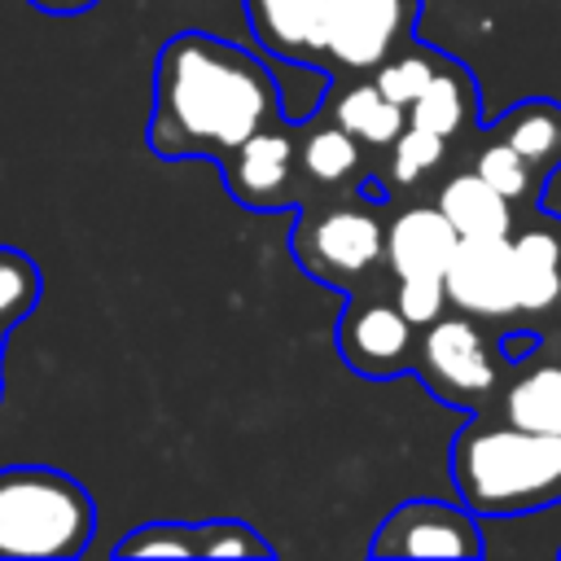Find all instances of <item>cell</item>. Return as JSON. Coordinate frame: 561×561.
<instances>
[{"instance_id": "28", "label": "cell", "mask_w": 561, "mask_h": 561, "mask_svg": "<svg viewBox=\"0 0 561 561\" xmlns=\"http://www.w3.org/2000/svg\"><path fill=\"white\" fill-rule=\"evenodd\" d=\"M495 351H500L504 364H522V359H530L535 351H543V337H539L535 329H513V333H504V337L495 342Z\"/></svg>"}, {"instance_id": "1", "label": "cell", "mask_w": 561, "mask_h": 561, "mask_svg": "<svg viewBox=\"0 0 561 561\" xmlns=\"http://www.w3.org/2000/svg\"><path fill=\"white\" fill-rule=\"evenodd\" d=\"M272 118H280L272 61L206 31H180L162 44L149 114V149L158 158L224 162Z\"/></svg>"}, {"instance_id": "26", "label": "cell", "mask_w": 561, "mask_h": 561, "mask_svg": "<svg viewBox=\"0 0 561 561\" xmlns=\"http://www.w3.org/2000/svg\"><path fill=\"white\" fill-rule=\"evenodd\" d=\"M197 526V557H272L276 548L245 522L237 517H215V522H193Z\"/></svg>"}, {"instance_id": "2", "label": "cell", "mask_w": 561, "mask_h": 561, "mask_svg": "<svg viewBox=\"0 0 561 561\" xmlns=\"http://www.w3.org/2000/svg\"><path fill=\"white\" fill-rule=\"evenodd\" d=\"M451 482L478 517H517L561 504V434L513 421H469L451 438Z\"/></svg>"}, {"instance_id": "16", "label": "cell", "mask_w": 561, "mask_h": 561, "mask_svg": "<svg viewBox=\"0 0 561 561\" xmlns=\"http://www.w3.org/2000/svg\"><path fill=\"white\" fill-rule=\"evenodd\" d=\"M495 136H504L535 167L539 180H548L561 167V105L548 96H530V101L513 105L500 118Z\"/></svg>"}, {"instance_id": "23", "label": "cell", "mask_w": 561, "mask_h": 561, "mask_svg": "<svg viewBox=\"0 0 561 561\" xmlns=\"http://www.w3.org/2000/svg\"><path fill=\"white\" fill-rule=\"evenodd\" d=\"M443 66V57L438 53H425V48H403V53H390L381 66H377V88L394 101V105H412L421 92H425V83L434 79V70Z\"/></svg>"}, {"instance_id": "25", "label": "cell", "mask_w": 561, "mask_h": 561, "mask_svg": "<svg viewBox=\"0 0 561 561\" xmlns=\"http://www.w3.org/2000/svg\"><path fill=\"white\" fill-rule=\"evenodd\" d=\"M114 557H197L193 522H145L114 543Z\"/></svg>"}, {"instance_id": "18", "label": "cell", "mask_w": 561, "mask_h": 561, "mask_svg": "<svg viewBox=\"0 0 561 561\" xmlns=\"http://www.w3.org/2000/svg\"><path fill=\"white\" fill-rule=\"evenodd\" d=\"M333 123H342L359 145H373V149H390V140L408 127L403 123V105H394L377 79H355L346 83L337 96H333Z\"/></svg>"}, {"instance_id": "8", "label": "cell", "mask_w": 561, "mask_h": 561, "mask_svg": "<svg viewBox=\"0 0 561 561\" xmlns=\"http://www.w3.org/2000/svg\"><path fill=\"white\" fill-rule=\"evenodd\" d=\"M447 302L465 316L504 320L517 316V276H513V241L508 237H473L456 245L451 267L443 276Z\"/></svg>"}, {"instance_id": "29", "label": "cell", "mask_w": 561, "mask_h": 561, "mask_svg": "<svg viewBox=\"0 0 561 561\" xmlns=\"http://www.w3.org/2000/svg\"><path fill=\"white\" fill-rule=\"evenodd\" d=\"M31 4L44 9V13L66 18V13H83V9H92V4H101V0H31Z\"/></svg>"}, {"instance_id": "6", "label": "cell", "mask_w": 561, "mask_h": 561, "mask_svg": "<svg viewBox=\"0 0 561 561\" xmlns=\"http://www.w3.org/2000/svg\"><path fill=\"white\" fill-rule=\"evenodd\" d=\"M368 552L373 557H482L478 513L465 500L460 504L430 500V495L403 500L381 517Z\"/></svg>"}, {"instance_id": "20", "label": "cell", "mask_w": 561, "mask_h": 561, "mask_svg": "<svg viewBox=\"0 0 561 561\" xmlns=\"http://www.w3.org/2000/svg\"><path fill=\"white\" fill-rule=\"evenodd\" d=\"M272 75H276V88H280V118L285 123H307L329 96V75L316 61L272 57Z\"/></svg>"}, {"instance_id": "3", "label": "cell", "mask_w": 561, "mask_h": 561, "mask_svg": "<svg viewBox=\"0 0 561 561\" xmlns=\"http://www.w3.org/2000/svg\"><path fill=\"white\" fill-rule=\"evenodd\" d=\"M96 504L61 469H0V557H79L92 543Z\"/></svg>"}, {"instance_id": "21", "label": "cell", "mask_w": 561, "mask_h": 561, "mask_svg": "<svg viewBox=\"0 0 561 561\" xmlns=\"http://www.w3.org/2000/svg\"><path fill=\"white\" fill-rule=\"evenodd\" d=\"M39 289H44V280H39L35 259L13 245H0V329L22 324L35 311Z\"/></svg>"}, {"instance_id": "19", "label": "cell", "mask_w": 561, "mask_h": 561, "mask_svg": "<svg viewBox=\"0 0 561 561\" xmlns=\"http://www.w3.org/2000/svg\"><path fill=\"white\" fill-rule=\"evenodd\" d=\"M298 162H302V171H307L316 184H342V180L359 167V140H355L342 123L316 127V131L302 140Z\"/></svg>"}, {"instance_id": "31", "label": "cell", "mask_w": 561, "mask_h": 561, "mask_svg": "<svg viewBox=\"0 0 561 561\" xmlns=\"http://www.w3.org/2000/svg\"><path fill=\"white\" fill-rule=\"evenodd\" d=\"M4 333H9V329H0V346H4Z\"/></svg>"}, {"instance_id": "5", "label": "cell", "mask_w": 561, "mask_h": 561, "mask_svg": "<svg viewBox=\"0 0 561 561\" xmlns=\"http://www.w3.org/2000/svg\"><path fill=\"white\" fill-rule=\"evenodd\" d=\"M500 351H491L486 333L460 311V316H438L434 324L421 329L416 346V373L425 377L430 394L456 408H482L495 394L500 381Z\"/></svg>"}, {"instance_id": "24", "label": "cell", "mask_w": 561, "mask_h": 561, "mask_svg": "<svg viewBox=\"0 0 561 561\" xmlns=\"http://www.w3.org/2000/svg\"><path fill=\"white\" fill-rule=\"evenodd\" d=\"M443 153H447V140L443 136H434V131H425V127H416V123H408L394 140H390V184H416L425 171H434L438 162H443Z\"/></svg>"}, {"instance_id": "13", "label": "cell", "mask_w": 561, "mask_h": 561, "mask_svg": "<svg viewBox=\"0 0 561 561\" xmlns=\"http://www.w3.org/2000/svg\"><path fill=\"white\" fill-rule=\"evenodd\" d=\"M513 241V276H517V307L522 311H552L561 302V224L535 219Z\"/></svg>"}, {"instance_id": "17", "label": "cell", "mask_w": 561, "mask_h": 561, "mask_svg": "<svg viewBox=\"0 0 561 561\" xmlns=\"http://www.w3.org/2000/svg\"><path fill=\"white\" fill-rule=\"evenodd\" d=\"M478 105V88L473 79L465 75V66H456L451 57H443V66L434 70V79L425 83V92L408 105V123L451 140L465 123H469V110Z\"/></svg>"}, {"instance_id": "10", "label": "cell", "mask_w": 561, "mask_h": 561, "mask_svg": "<svg viewBox=\"0 0 561 561\" xmlns=\"http://www.w3.org/2000/svg\"><path fill=\"white\" fill-rule=\"evenodd\" d=\"M219 167L228 193L245 210H285L294 202V140L276 127L241 140Z\"/></svg>"}, {"instance_id": "22", "label": "cell", "mask_w": 561, "mask_h": 561, "mask_svg": "<svg viewBox=\"0 0 561 561\" xmlns=\"http://www.w3.org/2000/svg\"><path fill=\"white\" fill-rule=\"evenodd\" d=\"M473 171H478L486 184H495L513 206H517V202H530V197H535V184H543V180L535 175V167H530L504 136H495L491 145L478 149Z\"/></svg>"}, {"instance_id": "14", "label": "cell", "mask_w": 561, "mask_h": 561, "mask_svg": "<svg viewBox=\"0 0 561 561\" xmlns=\"http://www.w3.org/2000/svg\"><path fill=\"white\" fill-rule=\"evenodd\" d=\"M500 416L526 430L561 434V355H539L522 359L517 377L500 394Z\"/></svg>"}, {"instance_id": "4", "label": "cell", "mask_w": 561, "mask_h": 561, "mask_svg": "<svg viewBox=\"0 0 561 561\" xmlns=\"http://www.w3.org/2000/svg\"><path fill=\"white\" fill-rule=\"evenodd\" d=\"M289 250L320 285L351 289L359 276H368L386 259V228L377 219V206H320L302 210Z\"/></svg>"}, {"instance_id": "7", "label": "cell", "mask_w": 561, "mask_h": 561, "mask_svg": "<svg viewBox=\"0 0 561 561\" xmlns=\"http://www.w3.org/2000/svg\"><path fill=\"white\" fill-rule=\"evenodd\" d=\"M416 0H329V61L377 70L412 31Z\"/></svg>"}, {"instance_id": "27", "label": "cell", "mask_w": 561, "mask_h": 561, "mask_svg": "<svg viewBox=\"0 0 561 561\" xmlns=\"http://www.w3.org/2000/svg\"><path fill=\"white\" fill-rule=\"evenodd\" d=\"M394 302H399V311H403L416 329L434 324V320L451 307V302H447V285H443V280H434V276H408V280H399Z\"/></svg>"}, {"instance_id": "12", "label": "cell", "mask_w": 561, "mask_h": 561, "mask_svg": "<svg viewBox=\"0 0 561 561\" xmlns=\"http://www.w3.org/2000/svg\"><path fill=\"white\" fill-rule=\"evenodd\" d=\"M267 57L329 61V0H245Z\"/></svg>"}, {"instance_id": "11", "label": "cell", "mask_w": 561, "mask_h": 561, "mask_svg": "<svg viewBox=\"0 0 561 561\" xmlns=\"http://www.w3.org/2000/svg\"><path fill=\"white\" fill-rule=\"evenodd\" d=\"M456 245H460V232L438 206H408L386 224V263L394 280H408V276L443 280Z\"/></svg>"}, {"instance_id": "30", "label": "cell", "mask_w": 561, "mask_h": 561, "mask_svg": "<svg viewBox=\"0 0 561 561\" xmlns=\"http://www.w3.org/2000/svg\"><path fill=\"white\" fill-rule=\"evenodd\" d=\"M359 197H364V202H373V206H381L390 193H386V188H381V184L368 175V180H359Z\"/></svg>"}, {"instance_id": "9", "label": "cell", "mask_w": 561, "mask_h": 561, "mask_svg": "<svg viewBox=\"0 0 561 561\" xmlns=\"http://www.w3.org/2000/svg\"><path fill=\"white\" fill-rule=\"evenodd\" d=\"M412 333L416 324L399 311L394 298H351L337 324V351L364 377H394L412 359Z\"/></svg>"}, {"instance_id": "15", "label": "cell", "mask_w": 561, "mask_h": 561, "mask_svg": "<svg viewBox=\"0 0 561 561\" xmlns=\"http://www.w3.org/2000/svg\"><path fill=\"white\" fill-rule=\"evenodd\" d=\"M438 210L451 219V228L473 241V237H513V202L486 184L478 171L451 175L438 188Z\"/></svg>"}]
</instances>
